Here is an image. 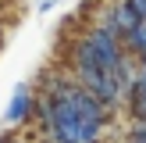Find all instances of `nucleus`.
<instances>
[{
	"label": "nucleus",
	"instance_id": "1",
	"mask_svg": "<svg viewBox=\"0 0 146 143\" xmlns=\"http://www.w3.org/2000/svg\"><path fill=\"white\" fill-rule=\"evenodd\" d=\"M36 111V97H32V86H25L21 82L18 90H14V97H11V104H7V111H4V125L7 129H21L29 122V114Z\"/></svg>",
	"mask_w": 146,
	"mask_h": 143
},
{
	"label": "nucleus",
	"instance_id": "2",
	"mask_svg": "<svg viewBox=\"0 0 146 143\" xmlns=\"http://www.w3.org/2000/svg\"><path fill=\"white\" fill-rule=\"evenodd\" d=\"M121 43H125L128 57H139V61H146V18L135 21V25L121 36Z\"/></svg>",
	"mask_w": 146,
	"mask_h": 143
},
{
	"label": "nucleus",
	"instance_id": "3",
	"mask_svg": "<svg viewBox=\"0 0 146 143\" xmlns=\"http://www.w3.org/2000/svg\"><path fill=\"white\" fill-rule=\"evenodd\" d=\"M132 114L146 118V90H132Z\"/></svg>",
	"mask_w": 146,
	"mask_h": 143
},
{
	"label": "nucleus",
	"instance_id": "4",
	"mask_svg": "<svg viewBox=\"0 0 146 143\" xmlns=\"http://www.w3.org/2000/svg\"><path fill=\"white\" fill-rule=\"evenodd\" d=\"M132 90H146V61H139V68H135V86Z\"/></svg>",
	"mask_w": 146,
	"mask_h": 143
},
{
	"label": "nucleus",
	"instance_id": "5",
	"mask_svg": "<svg viewBox=\"0 0 146 143\" xmlns=\"http://www.w3.org/2000/svg\"><path fill=\"white\" fill-rule=\"evenodd\" d=\"M0 143H25L21 136H7V140H0Z\"/></svg>",
	"mask_w": 146,
	"mask_h": 143
},
{
	"label": "nucleus",
	"instance_id": "6",
	"mask_svg": "<svg viewBox=\"0 0 146 143\" xmlns=\"http://www.w3.org/2000/svg\"><path fill=\"white\" fill-rule=\"evenodd\" d=\"M125 143H146V140H135V136H128V140H125Z\"/></svg>",
	"mask_w": 146,
	"mask_h": 143
},
{
	"label": "nucleus",
	"instance_id": "7",
	"mask_svg": "<svg viewBox=\"0 0 146 143\" xmlns=\"http://www.w3.org/2000/svg\"><path fill=\"white\" fill-rule=\"evenodd\" d=\"M0 36H4V25H0Z\"/></svg>",
	"mask_w": 146,
	"mask_h": 143
},
{
	"label": "nucleus",
	"instance_id": "8",
	"mask_svg": "<svg viewBox=\"0 0 146 143\" xmlns=\"http://www.w3.org/2000/svg\"><path fill=\"white\" fill-rule=\"evenodd\" d=\"M54 4H57V0H54Z\"/></svg>",
	"mask_w": 146,
	"mask_h": 143
}]
</instances>
